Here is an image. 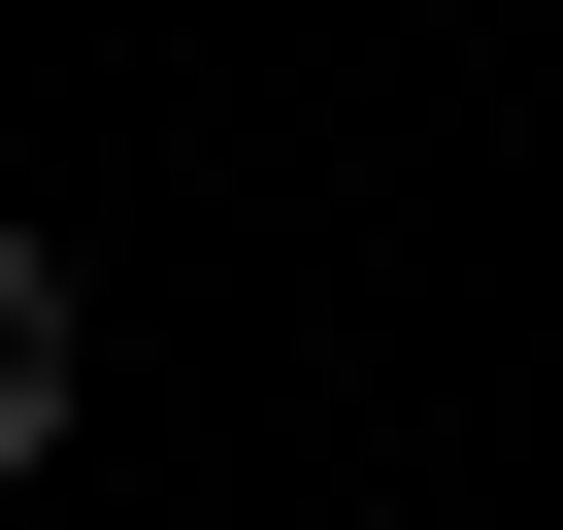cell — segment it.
<instances>
[{"label":"cell","instance_id":"1","mask_svg":"<svg viewBox=\"0 0 563 530\" xmlns=\"http://www.w3.org/2000/svg\"><path fill=\"white\" fill-rule=\"evenodd\" d=\"M67 398H100V299H67V232H0V497L67 464Z\"/></svg>","mask_w":563,"mask_h":530}]
</instances>
